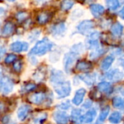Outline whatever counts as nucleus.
Here are the masks:
<instances>
[{
    "label": "nucleus",
    "mask_w": 124,
    "mask_h": 124,
    "mask_svg": "<svg viewBox=\"0 0 124 124\" xmlns=\"http://www.w3.org/2000/svg\"><path fill=\"white\" fill-rule=\"evenodd\" d=\"M53 46L52 42H50L47 38H44L42 40L37 42L34 47L31 49L29 53V55H43L50 51Z\"/></svg>",
    "instance_id": "1"
},
{
    "label": "nucleus",
    "mask_w": 124,
    "mask_h": 124,
    "mask_svg": "<svg viewBox=\"0 0 124 124\" xmlns=\"http://www.w3.org/2000/svg\"><path fill=\"white\" fill-rule=\"evenodd\" d=\"M54 90L58 96V98H64L68 96L71 92L70 83L64 81L57 83L54 85Z\"/></svg>",
    "instance_id": "2"
},
{
    "label": "nucleus",
    "mask_w": 124,
    "mask_h": 124,
    "mask_svg": "<svg viewBox=\"0 0 124 124\" xmlns=\"http://www.w3.org/2000/svg\"><path fill=\"white\" fill-rule=\"evenodd\" d=\"M78 54L72 51L70 53H67L64 55V69L65 71L69 73L75 63V61H76L78 58Z\"/></svg>",
    "instance_id": "3"
},
{
    "label": "nucleus",
    "mask_w": 124,
    "mask_h": 124,
    "mask_svg": "<svg viewBox=\"0 0 124 124\" xmlns=\"http://www.w3.org/2000/svg\"><path fill=\"white\" fill-rule=\"evenodd\" d=\"M13 83L8 77H3L0 79V92L3 94H8L13 90Z\"/></svg>",
    "instance_id": "4"
},
{
    "label": "nucleus",
    "mask_w": 124,
    "mask_h": 124,
    "mask_svg": "<svg viewBox=\"0 0 124 124\" xmlns=\"http://www.w3.org/2000/svg\"><path fill=\"white\" fill-rule=\"evenodd\" d=\"M100 37V34L98 31H94L91 33L89 36L88 39L86 40L87 47L89 49H96L99 47V40Z\"/></svg>",
    "instance_id": "5"
},
{
    "label": "nucleus",
    "mask_w": 124,
    "mask_h": 124,
    "mask_svg": "<svg viewBox=\"0 0 124 124\" xmlns=\"http://www.w3.org/2000/svg\"><path fill=\"white\" fill-rule=\"evenodd\" d=\"M93 27H94V23L93 21L84 20L78 24L77 29L80 33L83 34H85L88 31H90Z\"/></svg>",
    "instance_id": "6"
},
{
    "label": "nucleus",
    "mask_w": 124,
    "mask_h": 124,
    "mask_svg": "<svg viewBox=\"0 0 124 124\" xmlns=\"http://www.w3.org/2000/svg\"><path fill=\"white\" fill-rule=\"evenodd\" d=\"M53 117L57 124H67L69 121L68 115L63 111H56L53 113Z\"/></svg>",
    "instance_id": "7"
},
{
    "label": "nucleus",
    "mask_w": 124,
    "mask_h": 124,
    "mask_svg": "<svg viewBox=\"0 0 124 124\" xmlns=\"http://www.w3.org/2000/svg\"><path fill=\"white\" fill-rule=\"evenodd\" d=\"M51 34L56 37V36H62L66 31V25L64 23H58L55 24L50 27V29Z\"/></svg>",
    "instance_id": "8"
},
{
    "label": "nucleus",
    "mask_w": 124,
    "mask_h": 124,
    "mask_svg": "<svg viewBox=\"0 0 124 124\" xmlns=\"http://www.w3.org/2000/svg\"><path fill=\"white\" fill-rule=\"evenodd\" d=\"M92 68H93V65L91 62L88 61H85V60L79 61L75 66V69L78 71L83 72H89Z\"/></svg>",
    "instance_id": "9"
},
{
    "label": "nucleus",
    "mask_w": 124,
    "mask_h": 124,
    "mask_svg": "<svg viewBox=\"0 0 124 124\" xmlns=\"http://www.w3.org/2000/svg\"><path fill=\"white\" fill-rule=\"evenodd\" d=\"M29 48V45L27 42H16L11 44L10 50L15 53H21L26 51Z\"/></svg>",
    "instance_id": "10"
},
{
    "label": "nucleus",
    "mask_w": 124,
    "mask_h": 124,
    "mask_svg": "<svg viewBox=\"0 0 124 124\" xmlns=\"http://www.w3.org/2000/svg\"><path fill=\"white\" fill-rule=\"evenodd\" d=\"M45 94L42 92L39 93H34L29 96V101L31 103H33L34 104H42L45 99Z\"/></svg>",
    "instance_id": "11"
},
{
    "label": "nucleus",
    "mask_w": 124,
    "mask_h": 124,
    "mask_svg": "<svg viewBox=\"0 0 124 124\" xmlns=\"http://www.w3.org/2000/svg\"><path fill=\"white\" fill-rule=\"evenodd\" d=\"M96 115V111L94 109L88 110L85 115H82L80 120V123H91Z\"/></svg>",
    "instance_id": "12"
},
{
    "label": "nucleus",
    "mask_w": 124,
    "mask_h": 124,
    "mask_svg": "<svg viewBox=\"0 0 124 124\" xmlns=\"http://www.w3.org/2000/svg\"><path fill=\"white\" fill-rule=\"evenodd\" d=\"M106 76H107V78L109 79V80L116 82V81L120 80L123 78L124 74L118 70H113L108 72Z\"/></svg>",
    "instance_id": "13"
},
{
    "label": "nucleus",
    "mask_w": 124,
    "mask_h": 124,
    "mask_svg": "<svg viewBox=\"0 0 124 124\" xmlns=\"http://www.w3.org/2000/svg\"><path fill=\"white\" fill-rule=\"evenodd\" d=\"M90 10L94 17L99 18L104 14V8L99 4H93L90 6Z\"/></svg>",
    "instance_id": "14"
},
{
    "label": "nucleus",
    "mask_w": 124,
    "mask_h": 124,
    "mask_svg": "<svg viewBox=\"0 0 124 124\" xmlns=\"http://www.w3.org/2000/svg\"><path fill=\"white\" fill-rule=\"evenodd\" d=\"M50 82L55 85L61 82H64V75L61 71L53 70L50 75Z\"/></svg>",
    "instance_id": "15"
},
{
    "label": "nucleus",
    "mask_w": 124,
    "mask_h": 124,
    "mask_svg": "<svg viewBox=\"0 0 124 124\" xmlns=\"http://www.w3.org/2000/svg\"><path fill=\"white\" fill-rule=\"evenodd\" d=\"M85 90L84 88H80L78 89L76 93H75V95L72 99V103L77 106L80 105L82 102H83V100L84 99V96L85 95Z\"/></svg>",
    "instance_id": "16"
},
{
    "label": "nucleus",
    "mask_w": 124,
    "mask_h": 124,
    "mask_svg": "<svg viewBox=\"0 0 124 124\" xmlns=\"http://www.w3.org/2000/svg\"><path fill=\"white\" fill-rule=\"evenodd\" d=\"M30 110H31V107L29 105L24 104L21 106L18 110V117L19 118V120L22 121L24 120L28 116Z\"/></svg>",
    "instance_id": "17"
},
{
    "label": "nucleus",
    "mask_w": 124,
    "mask_h": 124,
    "mask_svg": "<svg viewBox=\"0 0 124 124\" xmlns=\"http://www.w3.org/2000/svg\"><path fill=\"white\" fill-rule=\"evenodd\" d=\"M110 31H111L112 34L114 37H119L120 36H121V34L123 33V26L120 23H115L112 24V26H111Z\"/></svg>",
    "instance_id": "18"
},
{
    "label": "nucleus",
    "mask_w": 124,
    "mask_h": 124,
    "mask_svg": "<svg viewBox=\"0 0 124 124\" xmlns=\"http://www.w3.org/2000/svg\"><path fill=\"white\" fill-rule=\"evenodd\" d=\"M114 57L112 55H108L105 58H104L101 63V69L103 71H107L112 64L114 61Z\"/></svg>",
    "instance_id": "19"
},
{
    "label": "nucleus",
    "mask_w": 124,
    "mask_h": 124,
    "mask_svg": "<svg viewBox=\"0 0 124 124\" xmlns=\"http://www.w3.org/2000/svg\"><path fill=\"white\" fill-rule=\"evenodd\" d=\"M98 89L99 91L107 94H109L112 92V86L108 82H101L98 85Z\"/></svg>",
    "instance_id": "20"
},
{
    "label": "nucleus",
    "mask_w": 124,
    "mask_h": 124,
    "mask_svg": "<svg viewBox=\"0 0 124 124\" xmlns=\"http://www.w3.org/2000/svg\"><path fill=\"white\" fill-rule=\"evenodd\" d=\"M88 85H92L96 81V75L94 74H84L79 77Z\"/></svg>",
    "instance_id": "21"
},
{
    "label": "nucleus",
    "mask_w": 124,
    "mask_h": 124,
    "mask_svg": "<svg viewBox=\"0 0 124 124\" xmlns=\"http://www.w3.org/2000/svg\"><path fill=\"white\" fill-rule=\"evenodd\" d=\"M15 31V26L13 23L10 22H8L5 23L3 30H2V35L4 37H9Z\"/></svg>",
    "instance_id": "22"
},
{
    "label": "nucleus",
    "mask_w": 124,
    "mask_h": 124,
    "mask_svg": "<svg viewBox=\"0 0 124 124\" xmlns=\"http://www.w3.org/2000/svg\"><path fill=\"white\" fill-rule=\"evenodd\" d=\"M50 19V15L48 13L42 12L37 16V22L40 25H44L47 23Z\"/></svg>",
    "instance_id": "23"
},
{
    "label": "nucleus",
    "mask_w": 124,
    "mask_h": 124,
    "mask_svg": "<svg viewBox=\"0 0 124 124\" xmlns=\"http://www.w3.org/2000/svg\"><path fill=\"white\" fill-rule=\"evenodd\" d=\"M105 4L107 8L112 11L116 10L120 7L119 0H105Z\"/></svg>",
    "instance_id": "24"
},
{
    "label": "nucleus",
    "mask_w": 124,
    "mask_h": 124,
    "mask_svg": "<svg viewBox=\"0 0 124 124\" xmlns=\"http://www.w3.org/2000/svg\"><path fill=\"white\" fill-rule=\"evenodd\" d=\"M107 51V50L104 47H97L96 49H94V50L93 52L91 53L90 54V58L91 59H96V58H98L99 57H101L102 55L104 54V53Z\"/></svg>",
    "instance_id": "25"
},
{
    "label": "nucleus",
    "mask_w": 124,
    "mask_h": 124,
    "mask_svg": "<svg viewBox=\"0 0 124 124\" xmlns=\"http://www.w3.org/2000/svg\"><path fill=\"white\" fill-rule=\"evenodd\" d=\"M109 112V107L108 106L103 108L101 109V112H100V115H99V117L98 118V120H97L96 123L97 124H101L104 121V120L107 118Z\"/></svg>",
    "instance_id": "26"
},
{
    "label": "nucleus",
    "mask_w": 124,
    "mask_h": 124,
    "mask_svg": "<svg viewBox=\"0 0 124 124\" xmlns=\"http://www.w3.org/2000/svg\"><path fill=\"white\" fill-rule=\"evenodd\" d=\"M121 119H122V115L119 112H113L109 117V122L114 124L119 123L121 121Z\"/></svg>",
    "instance_id": "27"
},
{
    "label": "nucleus",
    "mask_w": 124,
    "mask_h": 124,
    "mask_svg": "<svg viewBox=\"0 0 124 124\" xmlns=\"http://www.w3.org/2000/svg\"><path fill=\"white\" fill-rule=\"evenodd\" d=\"M74 5L75 2L73 0H63L61 3V8L64 11H67L70 10Z\"/></svg>",
    "instance_id": "28"
},
{
    "label": "nucleus",
    "mask_w": 124,
    "mask_h": 124,
    "mask_svg": "<svg viewBox=\"0 0 124 124\" xmlns=\"http://www.w3.org/2000/svg\"><path fill=\"white\" fill-rule=\"evenodd\" d=\"M112 104L115 108L124 109V99L120 97H115L112 99Z\"/></svg>",
    "instance_id": "29"
},
{
    "label": "nucleus",
    "mask_w": 124,
    "mask_h": 124,
    "mask_svg": "<svg viewBox=\"0 0 124 124\" xmlns=\"http://www.w3.org/2000/svg\"><path fill=\"white\" fill-rule=\"evenodd\" d=\"M81 116H82V114H81V110L80 109H75L72 110V114H71V117H72V120L74 122H76V123L80 122Z\"/></svg>",
    "instance_id": "30"
},
{
    "label": "nucleus",
    "mask_w": 124,
    "mask_h": 124,
    "mask_svg": "<svg viewBox=\"0 0 124 124\" xmlns=\"http://www.w3.org/2000/svg\"><path fill=\"white\" fill-rule=\"evenodd\" d=\"M29 15L27 12H19L16 14V17L18 22H23L29 18Z\"/></svg>",
    "instance_id": "31"
},
{
    "label": "nucleus",
    "mask_w": 124,
    "mask_h": 124,
    "mask_svg": "<svg viewBox=\"0 0 124 124\" xmlns=\"http://www.w3.org/2000/svg\"><path fill=\"white\" fill-rule=\"evenodd\" d=\"M17 59V56L14 54H9L5 59V62L6 64H10L11 63H13V62L16 61Z\"/></svg>",
    "instance_id": "32"
},
{
    "label": "nucleus",
    "mask_w": 124,
    "mask_h": 124,
    "mask_svg": "<svg viewBox=\"0 0 124 124\" xmlns=\"http://www.w3.org/2000/svg\"><path fill=\"white\" fill-rule=\"evenodd\" d=\"M45 119H46V115L44 114V115H40L39 117H35L34 120H32V122H33V124H41L45 121Z\"/></svg>",
    "instance_id": "33"
},
{
    "label": "nucleus",
    "mask_w": 124,
    "mask_h": 124,
    "mask_svg": "<svg viewBox=\"0 0 124 124\" xmlns=\"http://www.w3.org/2000/svg\"><path fill=\"white\" fill-rule=\"evenodd\" d=\"M13 69L17 72H21V70L22 69V62H21V61L16 60L15 61V63L13 64Z\"/></svg>",
    "instance_id": "34"
},
{
    "label": "nucleus",
    "mask_w": 124,
    "mask_h": 124,
    "mask_svg": "<svg viewBox=\"0 0 124 124\" xmlns=\"http://www.w3.org/2000/svg\"><path fill=\"white\" fill-rule=\"evenodd\" d=\"M35 88H36V85L34 84V83H28V84H26V85L23 87V90H24L26 92L31 91L34 90Z\"/></svg>",
    "instance_id": "35"
},
{
    "label": "nucleus",
    "mask_w": 124,
    "mask_h": 124,
    "mask_svg": "<svg viewBox=\"0 0 124 124\" xmlns=\"http://www.w3.org/2000/svg\"><path fill=\"white\" fill-rule=\"evenodd\" d=\"M44 73L42 70H37L34 74V78L37 80H41L44 78Z\"/></svg>",
    "instance_id": "36"
},
{
    "label": "nucleus",
    "mask_w": 124,
    "mask_h": 124,
    "mask_svg": "<svg viewBox=\"0 0 124 124\" xmlns=\"http://www.w3.org/2000/svg\"><path fill=\"white\" fill-rule=\"evenodd\" d=\"M5 53H6V48L3 45H0V60L2 59Z\"/></svg>",
    "instance_id": "37"
},
{
    "label": "nucleus",
    "mask_w": 124,
    "mask_h": 124,
    "mask_svg": "<svg viewBox=\"0 0 124 124\" xmlns=\"http://www.w3.org/2000/svg\"><path fill=\"white\" fill-rule=\"evenodd\" d=\"M2 121L4 124H8L10 122V117L8 115L5 116L2 119Z\"/></svg>",
    "instance_id": "38"
},
{
    "label": "nucleus",
    "mask_w": 124,
    "mask_h": 124,
    "mask_svg": "<svg viewBox=\"0 0 124 124\" xmlns=\"http://www.w3.org/2000/svg\"><path fill=\"white\" fill-rule=\"evenodd\" d=\"M69 101H67V103L64 102V103H62L59 107L61 108V109H67L69 107H70V104L68 103Z\"/></svg>",
    "instance_id": "39"
},
{
    "label": "nucleus",
    "mask_w": 124,
    "mask_h": 124,
    "mask_svg": "<svg viewBox=\"0 0 124 124\" xmlns=\"http://www.w3.org/2000/svg\"><path fill=\"white\" fill-rule=\"evenodd\" d=\"M91 105H92V101H90V100H87V101L83 104V107L88 109V108H90V107H91Z\"/></svg>",
    "instance_id": "40"
},
{
    "label": "nucleus",
    "mask_w": 124,
    "mask_h": 124,
    "mask_svg": "<svg viewBox=\"0 0 124 124\" xmlns=\"http://www.w3.org/2000/svg\"><path fill=\"white\" fill-rule=\"evenodd\" d=\"M5 110V105L2 101H0V114H2Z\"/></svg>",
    "instance_id": "41"
},
{
    "label": "nucleus",
    "mask_w": 124,
    "mask_h": 124,
    "mask_svg": "<svg viewBox=\"0 0 124 124\" xmlns=\"http://www.w3.org/2000/svg\"><path fill=\"white\" fill-rule=\"evenodd\" d=\"M118 15H119V16H120L122 19H123V20H124V7H123V8L120 10V12H119Z\"/></svg>",
    "instance_id": "42"
},
{
    "label": "nucleus",
    "mask_w": 124,
    "mask_h": 124,
    "mask_svg": "<svg viewBox=\"0 0 124 124\" xmlns=\"http://www.w3.org/2000/svg\"><path fill=\"white\" fill-rule=\"evenodd\" d=\"M35 2L37 5H43L46 2H47V0H35Z\"/></svg>",
    "instance_id": "43"
},
{
    "label": "nucleus",
    "mask_w": 124,
    "mask_h": 124,
    "mask_svg": "<svg viewBox=\"0 0 124 124\" xmlns=\"http://www.w3.org/2000/svg\"><path fill=\"white\" fill-rule=\"evenodd\" d=\"M5 10L2 8H0V17H2L5 15Z\"/></svg>",
    "instance_id": "44"
},
{
    "label": "nucleus",
    "mask_w": 124,
    "mask_h": 124,
    "mask_svg": "<svg viewBox=\"0 0 124 124\" xmlns=\"http://www.w3.org/2000/svg\"><path fill=\"white\" fill-rule=\"evenodd\" d=\"M121 66H122V67L124 69V60H123L122 62H121Z\"/></svg>",
    "instance_id": "45"
},
{
    "label": "nucleus",
    "mask_w": 124,
    "mask_h": 124,
    "mask_svg": "<svg viewBox=\"0 0 124 124\" xmlns=\"http://www.w3.org/2000/svg\"><path fill=\"white\" fill-rule=\"evenodd\" d=\"M120 92H121V93H122L123 95H124V88H123V89L121 90V91H120Z\"/></svg>",
    "instance_id": "46"
},
{
    "label": "nucleus",
    "mask_w": 124,
    "mask_h": 124,
    "mask_svg": "<svg viewBox=\"0 0 124 124\" xmlns=\"http://www.w3.org/2000/svg\"><path fill=\"white\" fill-rule=\"evenodd\" d=\"M7 1H8V2H14V1H16V0H7Z\"/></svg>",
    "instance_id": "47"
},
{
    "label": "nucleus",
    "mask_w": 124,
    "mask_h": 124,
    "mask_svg": "<svg viewBox=\"0 0 124 124\" xmlns=\"http://www.w3.org/2000/svg\"><path fill=\"white\" fill-rule=\"evenodd\" d=\"M1 74H2V68L0 67V75H1Z\"/></svg>",
    "instance_id": "48"
},
{
    "label": "nucleus",
    "mask_w": 124,
    "mask_h": 124,
    "mask_svg": "<svg viewBox=\"0 0 124 124\" xmlns=\"http://www.w3.org/2000/svg\"><path fill=\"white\" fill-rule=\"evenodd\" d=\"M123 45H124V39H123Z\"/></svg>",
    "instance_id": "49"
}]
</instances>
